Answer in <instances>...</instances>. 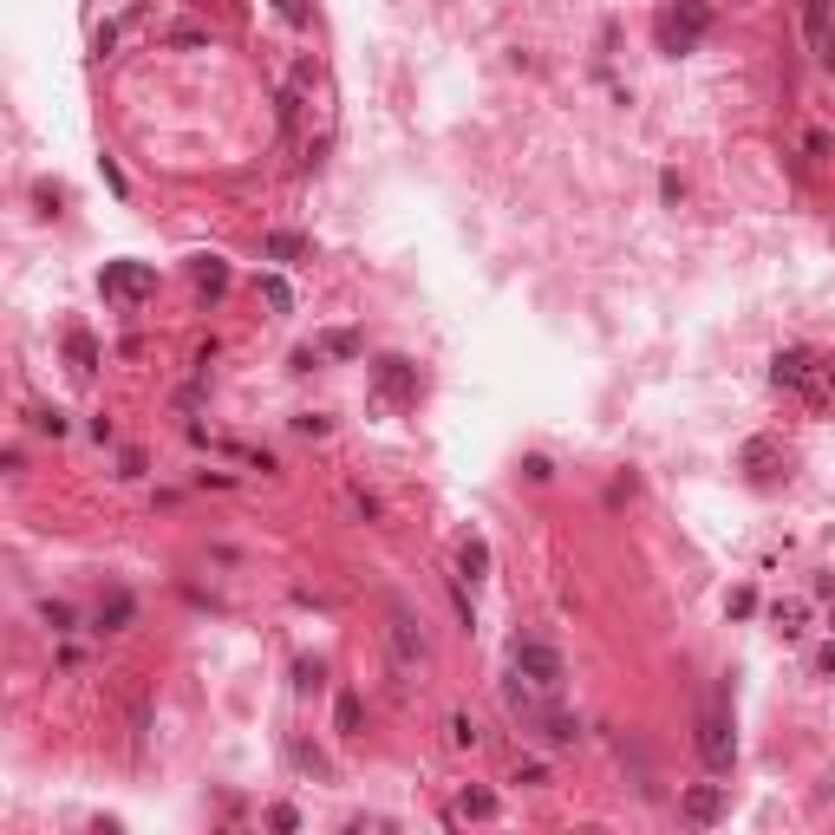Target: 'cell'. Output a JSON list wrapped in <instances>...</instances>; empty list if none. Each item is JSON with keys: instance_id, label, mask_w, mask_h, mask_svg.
<instances>
[{"instance_id": "1", "label": "cell", "mask_w": 835, "mask_h": 835, "mask_svg": "<svg viewBox=\"0 0 835 835\" xmlns=\"http://www.w3.org/2000/svg\"><path fill=\"white\" fill-rule=\"evenodd\" d=\"M699 751H705V764H712V770H731V757H738V738H731L725 699L705 705V718H699Z\"/></svg>"}, {"instance_id": "2", "label": "cell", "mask_w": 835, "mask_h": 835, "mask_svg": "<svg viewBox=\"0 0 835 835\" xmlns=\"http://www.w3.org/2000/svg\"><path fill=\"white\" fill-rule=\"evenodd\" d=\"M516 679H529L542 699H555L562 692V659L548 653L542 640H516Z\"/></svg>"}, {"instance_id": "3", "label": "cell", "mask_w": 835, "mask_h": 835, "mask_svg": "<svg viewBox=\"0 0 835 835\" xmlns=\"http://www.w3.org/2000/svg\"><path fill=\"white\" fill-rule=\"evenodd\" d=\"M705 27H712V14H705V0H685L679 14L666 20V46H672V53H685V46H699V40H705Z\"/></svg>"}, {"instance_id": "4", "label": "cell", "mask_w": 835, "mask_h": 835, "mask_svg": "<svg viewBox=\"0 0 835 835\" xmlns=\"http://www.w3.org/2000/svg\"><path fill=\"white\" fill-rule=\"evenodd\" d=\"M392 653H398V666H418V659H425V633L411 627V614H392Z\"/></svg>"}, {"instance_id": "5", "label": "cell", "mask_w": 835, "mask_h": 835, "mask_svg": "<svg viewBox=\"0 0 835 835\" xmlns=\"http://www.w3.org/2000/svg\"><path fill=\"white\" fill-rule=\"evenodd\" d=\"M151 288V268H105V294L111 301H137Z\"/></svg>"}, {"instance_id": "6", "label": "cell", "mask_w": 835, "mask_h": 835, "mask_svg": "<svg viewBox=\"0 0 835 835\" xmlns=\"http://www.w3.org/2000/svg\"><path fill=\"white\" fill-rule=\"evenodd\" d=\"M718 809H725V796H718V790H692V796H685V816H692V822H718Z\"/></svg>"}, {"instance_id": "7", "label": "cell", "mask_w": 835, "mask_h": 835, "mask_svg": "<svg viewBox=\"0 0 835 835\" xmlns=\"http://www.w3.org/2000/svg\"><path fill=\"white\" fill-rule=\"evenodd\" d=\"M809 40L816 53H829V0H809Z\"/></svg>"}, {"instance_id": "8", "label": "cell", "mask_w": 835, "mask_h": 835, "mask_svg": "<svg viewBox=\"0 0 835 835\" xmlns=\"http://www.w3.org/2000/svg\"><path fill=\"white\" fill-rule=\"evenodd\" d=\"M483 562H490V548H483V542H464V575H470V581H477Z\"/></svg>"}]
</instances>
